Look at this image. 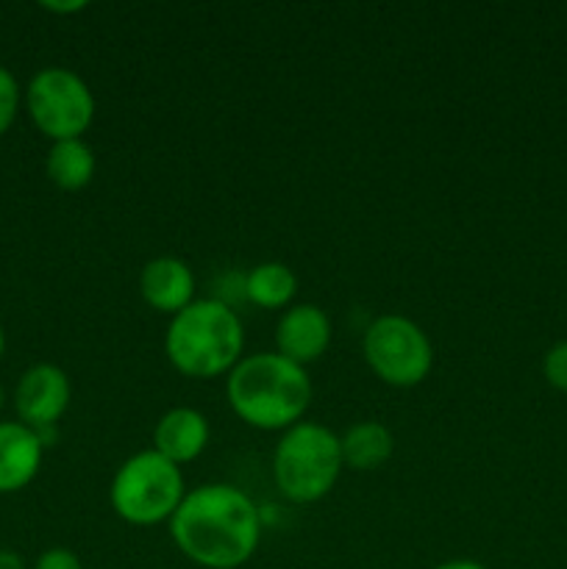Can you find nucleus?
I'll return each mask as SVG.
<instances>
[{"instance_id": "1", "label": "nucleus", "mask_w": 567, "mask_h": 569, "mask_svg": "<svg viewBox=\"0 0 567 569\" xmlns=\"http://www.w3.org/2000/svg\"><path fill=\"white\" fill-rule=\"evenodd\" d=\"M176 548L203 569H239L261 542V515L233 483H203L183 495L170 520Z\"/></svg>"}, {"instance_id": "2", "label": "nucleus", "mask_w": 567, "mask_h": 569, "mask_svg": "<svg viewBox=\"0 0 567 569\" xmlns=\"http://www.w3.org/2000/svg\"><path fill=\"white\" fill-rule=\"evenodd\" d=\"M226 398L233 415L259 431H287L298 426L311 403V381L306 367L272 353L239 359L228 372Z\"/></svg>"}, {"instance_id": "3", "label": "nucleus", "mask_w": 567, "mask_h": 569, "mask_svg": "<svg viewBox=\"0 0 567 569\" xmlns=\"http://www.w3.org/2000/svg\"><path fill=\"white\" fill-rule=\"evenodd\" d=\"M245 328L237 311L222 300L200 298L172 315L165 333V353L181 376L217 378L239 365Z\"/></svg>"}, {"instance_id": "4", "label": "nucleus", "mask_w": 567, "mask_h": 569, "mask_svg": "<svg viewBox=\"0 0 567 569\" xmlns=\"http://www.w3.org/2000/svg\"><path fill=\"white\" fill-rule=\"evenodd\" d=\"M342 467L339 437L320 422H298L287 428L272 453L276 487L292 503H317L326 498Z\"/></svg>"}, {"instance_id": "5", "label": "nucleus", "mask_w": 567, "mask_h": 569, "mask_svg": "<svg viewBox=\"0 0 567 569\" xmlns=\"http://www.w3.org/2000/svg\"><path fill=\"white\" fill-rule=\"evenodd\" d=\"M183 495L187 487L181 467L156 450H139L122 461L109 489L111 509L131 526H159L172 520Z\"/></svg>"}, {"instance_id": "6", "label": "nucleus", "mask_w": 567, "mask_h": 569, "mask_svg": "<svg viewBox=\"0 0 567 569\" xmlns=\"http://www.w3.org/2000/svg\"><path fill=\"white\" fill-rule=\"evenodd\" d=\"M361 353L370 370L389 387H417L434 367L428 333L404 315H381L367 326Z\"/></svg>"}, {"instance_id": "7", "label": "nucleus", "mask_w": 567, "mask_h": 569, "mask_svg": "<svg viewBox=\"0 0 567 569\" xmlns=\"http://www.w3.org/2000/svg\"><path fill=\"white\" fill-rule=\"evenodd\" d=\"M33 126L53 142L81 139L94 120V94L78 72L44 67L31 78L26 92Z\"/></svg>"}, {"instance_id": "8", "label": "nucleus", "mask_w": 567, "mask_h": 569, "mask_svg": "<svg viewBox=\"0 0 567 569\" xmlns=\"http://www.w3.org/2000/svg\"><path fill=\"white\" fill-rule=\"evenodd\" d=\"M70 378L56 365H33L22 372L14 389V406L22 426L33 431L53 428L70 406Z\"/></svg>"}, {"instance_id": "9", "label": "nucleus", "mask_w": 567, "mask_h": 569, "mask_svg": "<svg viewBox=\"0 0 567 569\" xmlns=\"http://www.w3.org/2000/svg\"><path fill=\"white\" fill-rule=\"evenodd\" d=\"M278 353L306 367L320 359L331 345V320L315 303L289 306L276 326Z\"/></svg>"}, {"instance_id": "10", "label": "nucleus", "mask_w": 567, "mask_h": 569, "mask_svg": "<svg viewBox=\"0 0 567 569\" xmlns=\"http://www.w3.org/2000/svg\"><path fill=\"white\" fill-rule=\"evenodd\" d=\"M139 295L165 315H178L195 300V272L178 256H156L139 272Z\"/></svg>"}, {"instance_id": "11", "label": "nucleus", "mask_w": 567, "mask_h": 569, "mask_svg": "<svg viewBox=\"0 0 567 569\" xmlns=\"http://www.w3.org/2000/svg\"><path fill=\"white\" fill-rule=\"evenodd\" d=\"M209 420L192 406H176L165 411L153 428V450L170 459L172 465L195 461L209 445Z\"/></svg>"}, {"instance_id": "12", "label": "nucleus", "mask_w": 567, "mask_h": 569, "mask_svg": "<svg viewBox=\"0 0 567 569\" xmlns=\"http://www.w3.org/2000/svg\"><path fill=\"white\" fill-rule=\"evenodd\" d=\"M44 445L22 422H0V495L20 492L37 478Z\"/></svg>"}, {"instance_id": "13", "label": "nucleus", "mask_w": 567, "mask_h": 569, "mask_svg": "<svg viewBox=\"0 0 567 569\" xmlns=\"http://www.w3.org/2000/svg\"><path fill=\"white\" fill-rule=\"evenodd\" d=\"M339 448H342L345 465L359 472H367L378 470V467L392 459L395 437L384 422L361 420L339 437Z\"/></svg>"}, {"instance_id": "14", "label": "nucleus", "mask_w": 567, "mask_h": 569, "mask_svg": "<svg viewBox=\"0 0 567 569\" xmlns=\"http://www.w3.org/2000/svg\"><path fill=\"white\" fill-rule=\"evenodd\" d=\"M94 150L89 148L83 139H61L53 142L44 159V170L53 187L64 189V192H78L87 187L94 178Z\"/></svg>"}, {"instance_id": "15", "label": "nucleus", "mask_w": 567, "mask_h": 569, "mask_svg": "<svg viewBox=\"0 0 567 569\" xmlns=\"http://www.w3.org/2000/svg\"><path fill=\"white\" fill-rule=\"evenodd\" d=\"M298 292V278L284 261H261L245 278V295L261 309H284Z\"/></svg>"}, {"instance_id": "16", "label": "nucleus", "mask_w": 567, "mask_h": 569, "mask_svg": "<svg viewBox=\"0 0 567 569\" xmlns=\"http://www.w3.org/2000/svg\"><path fill=\"white\" fill-rule=\"evenodd\" d=\"M20 111V83L6 67H0V137L11 128Z\"/></svg>"}, {"instance_id": "17", "label": "nucleus", "mask_w": 567, "mask_h": 569, "mask_svg": "<svg viewBox=\"0 0 567 569\" xmlns=\"http://www.w3.org/2000/svg\"><path fill=\"white\" fill-rule=\"evenodd\" d=\"M543 376L559 392H567V339L556 342L543 359Z\"/></svg>"}, {"instance_id": "18", "label": "nucleus", "mask_w": 567, "mask_h": 569, "mask_svg": "<svg viewBox=\"0 0 567 569\" xmlns=\"http://www.w3.org/2000/svg\"><path fill=\"white\" fill-rule=\"evenodd\" d=\"M33 569H83L81 559L67 548H50L37 559Z\"/></svg>"}, {"instance_id": "19", "label": "nucleus", "mask_w": 567, "mask_h": 569, "mask_svg": "<svg viewBox=\"0 0 567 569\" xmlns=\"http://www.w3.org/2000/svg\"><path fill=\"white\" fill-rule=\"evenodd\" d=\"M44 11H53V14H76V11L87 9V0H67V3H59V0H42Z\"/></svg>"}, {"instance_id": "20", "label": "nucleus", "mask_w": 567, "mask_h": 569, "mask_svg": "<svg viewBox=\"0 0 567 569\" xmlns=\"http://www.w3.org/2000/svg\"><path fill=\"white\" fill-rule=\"evenodd\" d=\"M0 569H26V561L17 550H0Z\"/></svg>"}, {"instance_id": "21", "label": "nucleus", "mask_w": 567, "mask_h": 569, "mask_svg": "<svg viewBox=\"0 0 567 569\" xmlns=\"http://www.w3.org/2000/svg\"><path fill=\"white\" fill-rule=\"evenodd\" d=\"M434 569H487V567L478 565V561L472 559H450V561H442V565H437Z\"/></svg>"}, {"instance_id": "22", "label": "nucleus", "mask_w": 567, "mask_h": 569, "mask_svg": "<svg viewBox=\"0 0 567 569\" xmlns=\"http://www.w3.org/2000/svg\"><path fill=\"white\" fill-rule=\"evenodd\" d=\"M3 348H6V333L3 328H0V356H3Z\"/></svg>"}, {"instance_id": "23", "label": "nucleus", "mask_w": 567, "mask_h": 569, "mask_svg": "<svg viewBox=\"0 0 567 569\" xmlns=\"http://www.w3.org/2000/svg\"><path fill=\"white\" fill-rule=\"evenodd\" d=\"M3 400H6V395H3V387H0V411H3Z\"/></svg>"}]
</instances>
